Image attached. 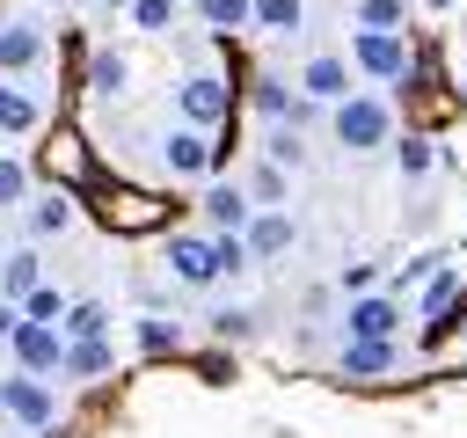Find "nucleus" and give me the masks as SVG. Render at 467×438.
Returning <instances> with one entry per match:
<instances>
[{"label":"nucleus","instance_id":"nucleus-1","mask_svg":"<svg viewBox=\"0 0 467 438\" xmlns=\"http://www.w3.org/2000/svg\"><path fill=\"white\" fill-rule=\"evenodd\" d=\"M328 124H336V139H343L350 153H372V146H387V139H394V110H387L379 95H343Z\"/></svg>","mask_w":467,"mask_h":438},{"label":"nucleus","instance_id":"nucleus-2","mask_svg":"<svg viewBox=\"0 0 467 438\" xmlns=\"http://www.w3.org/2000/svg\"><path fill=\"white\" fill-rule=\"evenodd\" d=\"M0 409H7L15 423H29V431H51V416H58V394H51V380H36V372H15V380H0Z\"/></svg>","mask_w":467,"mask_h":438},{"label":"nucleus","instance_id":"nucleus-3","mask_svg":"<svg viewBox=\"0 0 467 438\" xmlns=\"http://www.w3.org/2000/svg\"><path fill=\"white\" fill-rule=\"evenodd\" d=\"M350 66L372 73V80H401V73H409V44H401L394 29H358V36H350Z\"/></svg>","mask_w":467,"mask_h":438},{"label":"nucleus","instance_id":"nucleus-4","mask_svg":"<svg viewBox=\"0 0 467 438\" xmlns=\"http://www.w3.org/2000/svg\"><path fill=\"white\" fill-rule=\"evenodd\" d=\"M7 350H15V365L22 372H58V358H66V336L51 328V321H15V336H7Z\"/></svg>","mask_w":467,"mask_h":438},{"label":"nucleus","instance_id":"nucleus-5","mask_svg":"<svg viewBox=\"0 0 467 438\" xmlns=\"http://www.w3.org/2000/svg\"><path fill=\"white\" fill-rule=\"evenodd\" d=\"M175 102H182L190 131H212V124L226 117V80H219V73H190V80L175 88Z\"/></svg>","mask_w":467,"mask_h":438},{"label":"nucleus","instance_id":"nucleus-6","mask_svg":"<svg viewBox=\"0 0 467 438\" xmlns=\"http://www.w3.org/2000/svg\"><path fill=\"white\" fill-rule=\"evenodd\" d=\"M161 161H168V175L182 182V175H212L226 153L204 139V131H168V146H161Z\"/></svg>","mask_w":467,"mask_h":438},{"label":"nucleus","instance_id":"nucleus-7","mask_svg":"<svg viewBox=\"0 0 467 438\" xmlns=\"http://www.w3.org/2000/svg\"><path fill=\"white\" fill-rule=\"evenodd\" d=\"M241 241H248V256L255 263H270V256H285L292 241H299V226H292V212H277V204H263L248 226H241Z\"/></svg>","mask_w":467,"mask_h":438},{"label":"nucleus","instance_id":"nucleus-8","mask_svg":"<svg viewBox=\"0 0 467 438\" xmlns=\"http://www.w3.org/2000/svg\"><path fill=\"white\" fill-rule=\"evenodd\" d=\"M168 270H175L182 285H212V277H219L212 234H168Z\"/></svg>","mask_w":467,"mask_h":438},{"label":"nucleus","instance_id":"nucleus-9","mask_svg":"<svg viewBox=\"0 0 467 438\" xmlns=\"http://www.w3.org/2000/svg\"><path fill=\"white\" fill-rule=\"evenodd\" d=\"M102 219H109L117 234H153V226L168 219V204H161V197H146V190H117V197L102 204Z\"/></svg>","mask_w":467,"mask_h":438},{"label":"nucleus","instance_id":"nucleus-10","mask_svg":"<svg viewBox=\"0 0 467 438\" xmlns=\"http://www.w3.org/2000/svg\"><path fill=\"white\" fill-rule=\"evenodd\" d=\"M299 95L336 110V102L350 95V58H328V51H321V58H306V73H299Z\"/></svg>","mask_w":467,"mask_h":438},{"label":"nucleus","instance_id":"nucleus-11","mask_svg":"<svg viewBox=\"0 0 467 438\" xmlns=\"http://www.w3.org/2000/svg\"><path fill=\"white\" fill-rule=\"evenodd\" d=\"M343 328H350L358 343H394V328H401V307H394V299H350Z\"/></svg>","mask_w":467,"mask_h":438},{"label":"nucleus","instance_id":"nucleus-12","mask_svg":"<svg viewBox=\"0 0 467 438\" xmlns=\"http://www.w3.org/2000/svg\"><path fill=\"white\" fill-rule=\"evenodd\" d=\"M204 219H212L219 234H241V226L255 219V204H248L241 182H212V190H204Z\"/></svg>","mask_w":467,"mask_h":438},{"label":"nucleus","instance_id":"nucleus-13","mask_svg":"<svg viewBox=\"0 0 467 438\" xmlns=\"http://www.w3.org/2000/svg\"><path fill=\"white\" fill-rule=\"evenodd\" d=\"M36 58H44V29L7 22V29H0V73H29Z\"/></svg>","mask_w":467,"mask_h":438},{"label":"nucleus","instance_id":"nucleus-14","mask_svg":"<svg viewBox=\"0 0 467 438\" xmlns=\"http://www.w3.org/2000/svg\"><path fill=\"white\" fill-rule=\"evenodd\" d=\"M66 226H73V197H66V190H51V197L29 204V241H51V234H66Z\"/></svg>","mask_w":467,"mask_h":438},{"label":"nucleus","instance_id":"nucleus-15","mask_svg":"<svg viewBox=\"0 0 467 438\" xmlns=\"http://www.w3.org/2000/svg\"><path fill=\"white\" fill-rule=\"evenodd\" d=\"M394 365V343H358V336H343V372L350 380H379Z\"/></svg>","mask_w":467,"mask_h":438},{"label":"nucleus","instance_id":"nucleus-16","mask_svg":"<svg viewBox=\"0 0 467 438\" xmlns=\"http://www.w3.org/2000/svg\"><path fill=\"white\" fill-rule=\"evenodd\" d=\"M58 372H66V380H95V372H109V343H102V336H88V343H66Z\"/></svg>","mask_w":467,"mask_h":438},{"label":"nucleus","instance_id":"nucleus-17","mask_svg":"<svg viewBox=\"0 0 467 438\" xmlns=\"http://www.w3.org/2000/svg\"><path fill=\"white\" fill-rule=\"evenodd\" d=\"M36 292V248H15L0 263V299H29Z\"/></svg>","mask_w":467,"mask_h":438},{"label":"nucleus","instance_id":"nucleus-18","mask_svg":"<svg viewBox=\"0 0 467 438\" xmlns=\"http://www.w3.org/2000/svg\"><path fill=\"white\" fill-rule=\"evenodd\" d=\"M124 80H131L124 51H95V58H88V88H95V95H124Z\"/></svg>","mask_w":467,"mask_h":438},{"label":"nucleus","instance_id":"nucleus-19","mask_svg":"<svg viewBox=\"0 0 467 438\" xmlns=\"http://www.w3.org/2000/svg\"><path fill=\"white\" fill-rule=\"evenodd\" d=\"M306 22V0H255V29H270V36H292Z\"/></svg>","mask_w":467,"mask_h":438},{"label":"nucleus","instance_id":"nucleus-20","mask_svg":"<svg viewBox=\"0 0 467 438\" xmlns=\"http://www.w3.org/2000/svg\"><path fill=\"white\" fill-rule=\"evenodd\" d=\"M102 328H109V307H102V299H73V307H66V336H73V343H88V336H102Z\"/></svg>","mask_w":467,"mask_h":438},{"label":"nucleus","instance_id":"nucleus-21","mask_svg":"<svg viewBox=\"0 0 467 438\" xmlns=\"http://www.w3.org/2000/svg\"><path fill=\"white\" fill-rule=\"evenodd\" d=\"M197 15H204L212 29H248V22H255V0H197Z\"/></svg>","mask_w":467,"mask_h":438},{"label":"nucleus","instance_id":"nucleus-22","mask_svg":"<svg viewBox=\"0 0 467 438\" xmlns=\"http://www.w3.org/2000/svg\"><path fill=\"white\" fill-rule=\"evenodd\" d=\"M36 124V102L22 88H0V131H29Z\"/></svg>","mask_w":467,"mask_h":438},{"label":"nucleus","instance_id":"nucleus-23","mask_svg":"<svg viewBox=\"0 0 467 438\" xmlns=\"http://www.w3.org/2000/svg\"><path fill=\"white\" fill-rule=\"evenodd\" d=\"M255 110H263V117H299L306 102H292V95H285V80H255Z\"/></svg>","mask_w":467,"mask_h":438},{"label":"nucleus","instance_id":"nucleus-24","mask_svg":"<svg viewBox=\"0 0 467 438\" xmlns=\"http://www.w3.org/2000/svg\"><path fill=\"white\" fill-rule=\"evenodd\" d=\"M212 256H219V277H234V270H248V263H255L241 234H212Z\"/></svg>","mask_w":467,"mask_h":438},{"label":"nucleus","instance_id":"nucleus-25","mask_svg":"<svg viewBox=\"0 0 467 438\" xmlns=\"http://www.w3.org/2000/svg\"><path fill=\"white\" fill-rule=\"evenodd\" d=\"M22 321H51V328H58V321H66V299H58L51 285H36V292L22 299Z\"/></svg>","mask_w":467,"mask_h":438},{"label":"nucleus","instance_id":"nucleus-26","mask_svg":"<svg viewBox=\"0 0 467 438\" xmlns=\"http://www.w3.org/2000/svg\"><path fill=\"white\" fill-rule=\"evenodd\" d=\"M22 197H29V168H22V161H7V153H0V212H15V204H22Z\"/></svg>","mask_w":467,"mask_h":438},{"label":"nucleus","instance_id":"nucleus-27","mask_svg":"<svg viewBox=\"0 0 467 438\" xmlns=\"http://www.w3.org/2000/svg\"><path fill=\"white\" fill-rule=\"evenodd\" d=\"M431 161H438L431 139H401V146H394V168H401V175H431Z\"/></svg>","mask_w":467,"mask_h":438},{"label":"nucleus","instance_id":"nucleus-28","mask_svg":"<svg viewBox=\"0 0 467 438\" xmlns=\"http://www.w3.org/2000/svg\"><path fill=\"white\" fill-rule=\"evenodd\" d=\"M452 299H460V270H438V277L423 285V314H445Z\"/></svg>","mask_w":467,"mask_h":438},{"label":"nucleus","instance_id":"nucleus-29","mask_svg":"<svg viewBox=\"0 0 467 438\" xmlns=\"http://www.w3.org/2000/svg\"><path fill=\"white\" fill-rule=\"evenodd\" d=\"M248 328H255V314H248V307H219V314H212V336H219V343H241Z\"/></svg>","mask_w":467,"mask_h":438},{"label":"nucleus","instance_id":"nucleus-30","mask_svg":"<svg viewBox=\"0 0 467 438\" xmlns=\"http://www.w3.org/2000/svg\"><path fill=\"white\" fill-rule=\"evenodd\" d=\"M139 350H153V358H161V350H175V328H168L161 314H146V321H139Z\"/></svg>","mask_w":467,"mask_h":438},{"label":"nucleus","instance_id":"nucleus-31","mask_svg":"<svg viewBox=\"0 0 467 438\" xmlns=\"http://www.w3.org/2000/svg\"><path fill=\"white\" fill-rule=\"evenodd\" d=\"M401 15H409L401 0H365V7H358V22H365V29H394Z\"/></svg>","mask_w":467,"mask_h":438},{"label":"nucleus","instance_id":"nucleus-32","mask_svg":"<svg viewBox=\"0 0 467 438\" xmlns=\"http://www.w3.org/2000/svg\"><path fill=\"white\" fill-rule=\"evenodd\" d=\"M131 22L139 29H168L175 22V0H131Z\"/></svg>","mask_w":467,"mask_h":438},{"label":"nucleus","instance_id":"nucleus-33","mask_svg":"<svg viewBox=\"0 0 467 438\" xmlns=\"http://www.w3.org/2000/svg\"><path fill=\"white\" fill-rule=\"evenodd\" d=\"M255 197L263 204H285V168H255Z\"/></svg>","mask_w":467,"mask_h":438},{"label":"nucleus","instance_id":"nucleus-34","mask_svg":"<svg viewBox=\"0 0 467 438\" xmlns=\"http://www.w3.org/2000/svg\"><path fill=\"white\" fill-rule=\"evenodd\" d=\"M350 299H365V285H372V263H343V277H336Z\"/></svg>","mask_w":467,"mask_h":438},{"label":"nucleus","instance_id":"nucleus-35","mask_svg":"<svg viewBox=\"0 0 467 438\" xmlns=\"http://www.w3.org/2000/svg\"><path fill=\"white\" fill-rule=\"evenodd\" d=\"M270 161H292L299 168V131H270Z\"/></svg>","mask_w":467,"mask_h":438},{"label":"nucleus","instance_id":"nucleus-36","mask_svg":"<svg viewBox=\"0 0 467 438\" xmlns=\"http://www.w3.org/2000/svg\"><path fill=\"white\" fill-rule=\"evenodd\" d=\"M51 168H58V175H80V153H73V139H58V146H51Z\"/></svg>","mask_w":467,"mask_h":438},{"label":"nucleus","instance_id":"nucleus-37","mask_svg":"<svg viewBox=\"0 0 467 438\" xmlns=\"http://www.w3.org/2000/svg\"><path fill=\"white\" fill-rule=\"evenodd\" d=\"M15 321H22V307H7V299H0V343L15 336Z\"/></svg>","mask_w":467,"mask_h":438},{"label":"nucleus","instance_id":"nucleus-38","mask_svg":"<svg viewBox=\"0 0 467 438\" xmlns=\"http://www.w3.org/2000/svg\"><path fill=\"white\" fill-rule=\"evenodd\" d=\"M460 102H467V80H460Z\"/></svg>","mask_w":467,"mask_h":438},{"label":"nucleus","instance_id":"nucleus-39","mask_svg":"<svg viewBox=\"0 0 467 438\" xmlns=\"http://www.w3.org/2000/svg\"><path fill=\"white\" fill-rule=\"evenodd\" d=\"M109 7H131V0H109Z\"/></svg>","mask_w":467,"mask_h":438},{"label":"nucleus","instance_id":"nucleus-40","mask_svg":"<svg viewBox=\"0 0 467 438\" xmlns=\"http://www.w3.org/2000/svg\"><path fill=\"white\" fill-rule=\"evenodd\" d=\"M431 7H452V0H431Z\"/></svg>","mask_w":467,"mask_h":438},{"label":"nucleus","instance_id":"nucleus-41","mask_svg":"<svg viewBox=\"0 0 467 438\" xmlns=\"http://www.w3.org/2000/svg\"><path fill=\"white\" fill-rule=\"evenodd\" d=\"M0 263H7V256H0Z\"/></svg>","mask_w":467,"mask_h":438},{"label":"nucleus","instance_id":"nucleus-42","mask_svg":"<svg viewBox=\"0 0 467 438\" xmlns=\"http://www.w3.org/2000/svg\"><path fill=\"white\" fill-rule=\"evenodd\" d=\"M0 139H7V131H0Z\"/></svg>","mask_w":467,"mask_h":438}]
</instances>
